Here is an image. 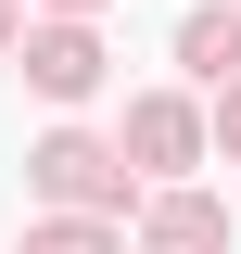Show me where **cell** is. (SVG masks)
<instances>
[{"mask_svg": "<svg viewBox=\"0 0 241 254\" xmlns=\"http://www.w3.org/2000/svg\"><path fill=\"white\" fill-rule=\"evenodd\" d=\"M26 178L51 190V203H115V190H127V165L102 153V140H76V127H63V140H38V153H26Z\"/></svg>", "mask_w": 241, "mask_h": 254, "instance_id": "6da1fadb", "label": "cell"}, {"mask_svg": "<svg viewBox=\"0 0 241 254\" xmlns=\"http://www.w3.org/2000/svg\"><path fill=\"white\" fill-rule=\"evenodd\" d=\"M26 76H38L51 102H89V89H102V38H89V26H51V38H26Z\"/></svg>", "mask_w": 241, "mask_h": 254, "instance_id": "7a4b0ae2", "label": "cell"}, {"mask_svg": "<svg viewBox=\"0 0 241 254\" xmlns=\"http://www.w3.org/2000/svg\"><path fill=\"white\" fill-rule=\"evenodd\" d=\"M190 140H203L190 102H127V153H140V165H190Z\"/></svg>", "mask_w": 241, "mask_h": 254, "instance_id": "3957f363", "label": "cell"}, {"mask_svg": "<svg viewBox=\"0 0 241 254\" xmlns=\"http://www.w3.org/2000/svg\"><path fill=\"white\" fill-rule=\"evenodd\" d=\"M229 242V216H216L203 190H165V203H152V254H216Z\"/></svg>", "mask_w": 241, "mask_h": 254, "instance_id": "277c9868", "label": "cell"}, {"mask_svg": "<svg viewBox=\"0 0 241 254\" xmlns=\"http://www.w3.org/2000/svg\"><path fill=\"white\" fill-rule=\"evenodd\" d=\"M178 64H190V76H241V13H190V26H178Z\"/></svg>", "mask_w": 241, "mask_h": 254, "instance_id": "5b68a950", "label": "cell"}, {"mask_svg": "<svg viewBox=\"0 0 241 254\" xmlns=\"http://www.w3.org/2000/svg\"><path fill=\"white\" fill-rule=\"evenodd\" d=\"M26 254H115V242H102V229H38Z\"/></svg>", "mask_w": 241, "mask_h": 254, "instance_id": "8992f818", "label": "cell"}, {"mask_svg": "<svg viewBox=\"0 0 241 254\" xmlns=\"http://www.w3.org/2000/svg\"><path fill=\"white\" fill-rule=\"evenodd\" d=\"M229 153H241V76H229Z\"/></svg>", "mask_w": 241, "mask_h": 254, "instance_id": "52a82bcc", "label": "cell"}, {"mask_svg": "<svg viewBox=\"0 0 241 254\" xmlns=\"http://www.w3.org/2000/svg\"><path fill=\"white\" fill-rule=\"evenodd\" d=\"M0 26H13V0H0Z\"/></svg>", "mask_w": 241, "mask_h": 254, "instance_id": "ba28073f", "label": "cell"}, {"mask_svg": "<svg viewBox=\"0 0 241 254\" xmlns=\"http://www.w3.org/2000/svg\"><path fill=\"white\" fill-rule=\"evenodd\" d=\"M63 13H89V0H63Z\"/></svg>", "mask_w": 241, "mask_h": 254, "instance_id": "9c48e42d", "label": "cell"}]
</instances>
